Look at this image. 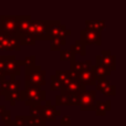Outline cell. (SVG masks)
Segmentation results:
<instances>
[{"label":"cell","instance_id":"6da1fadb","mask_svg":"<svg viewBox=\"0 0 126 126\" xmlns=\"http://www.w3.org/2000/svg\"><path fill=\"white\" fill-rule=\"evenodd\" d=\"M26 71V85L41 87L44 86L47 83L46 81V71L41 69L40 65H31L24 66Z\"/></svg>","mask_w":126,"mask_h":126},{"label":"cell","instance_id":"7a4b0ae2","mask_svg":"<svg viewBox=\"0 0 126 126\" xmlns=\"http://www.w3.org/2000/svg\"><path fill=\"white\" fill-rule=\"evenodd\" d=\"M23 91L26 94L24 103L27 106H39L41 105V102L46 101V91L41 90V87L26 85V89Z\"/></svg>","mask_w":126,"mask_h":126},{"label":"cell","instance_id":"3957f363","mask_svg":"<svg viewBox=\"0 0 126 126\" xmlns=\"http://www.w3.org/2000/svg\"><path fill=\"white\" fill-rule=\"evenodd\" d=\"M4 58V75L9 76L10 80H15L21 73V66L23 61H17L15 55H3Z\"/></svg>","mask_w":126,"mask_h":126},{"label":"cell","instance_id":"277c9868","mask_svg":"<svg viewBox=\"0 0 126 126\" xmlns=\"http://www.w3.org/2000/svg\"><path fill=\"white\" fill-rule=\"evenodd\" d=\"M48 34L50 40L53 38L65 39L66 35L71 34V30H67L66 27L61 24L60 20H52V21H48Z\"/></svg>","mask_w":126,"mask_h":126},{"label":"cell","instance_id":"5b68a950","mask_svg":"<svg viewBox=\"0 0 126 126\" xmlns=\"http://www.w3.org/2000/svg\"><path fill=\"white\" fill-rule=\"evenodd\" d=\"M96 63L95 64H100L104 66L109 71H113L116 67V57L112 54L110 50H102L98 55L95 57Z\"/></svg>","mask_w":126,"mask_h":126},{"label":"cell","instance_id":"8992f818","mask_svg":"<svg viewBox=\"0 0 126 126\" xmlns=\"http://www.w3.org/2000/svg\"><path fill=\"white\" fill-rule=\"evenodd\" d=\"M21 44L15 35H9L2 31L0 34V50L6 51H20Z\"/></svg>","mask_w":126,"mask_h":126},{"label":"cell","instance_id":"52a82bcc","mask_svg":"<svg viewBox=\"0 0 126 126\" xmlns=\"http://www.w3.org/2000/svg\"><path fill=\"white\" fill-rule=\"evenodd\" d=\"M0 27L2 31L9 35H17V16H0Z\"/></svg>","mask_w":126,"mask_h":126},{"label":"cell","instance_id":"ba28073f","mask_svg":"<svg viewBox=\"0 0 126 126\" xmlns=\"http://www.w3.org/2000/svg\"><path fill=\"white\" fill-rule=\"evenodd\" d=\"M96 102V91H85L80 95L81 111H94Z\"/></svg>","mask_w":126,"mask_h":126},{"label":"cell","instance_id":"9c48e42d","mask_svg":"<svg viewBox=\"0 0 126 126\" xmlns=\"http://www.w3.org/2000/svg\"><path fill=\"white\" fill-rule=\"evenodd\" d=\"M61 115V111L55 109V105L51 104L50 100H46V105H43L42 107V112L40 118L43 121L44 123L47 122H54L57 116Z\"/></svg>","mask_w":126,"mask_h":126},{"label":"cell","instance_id":"30bf717a","mask_svg":"<svg viewBox=\"0 0 126 126\" xmlns=\"http://www.w3.org/2000/svg\"><path fill=\"white\" fill-rule=\"evenodd\" d=\"M32 34L38 40H50L48 34V21L32 20Z\"/></svg>","mask_w":126,"mask_h":126},{"label":"cell","instance_id":"8fae6325","mask_svg":"<svg viewBox=\"0 0 126 126\" xmlns=\"http://www.w3.org/2000/svg\"><path fill=\"white\" fill-rule=\"evenodd\" d=\"M81 34V41H83L85 44H95V46H101L102 39H101V32L100 31H94L91 29H83L80 32Z\"/></svg>","mask_w":126,"mask_h":126},{"label":"cell","instance_id":"7c38bea8","mask_svg":"<svg viewBox=\"0 0 126 126\" xmlns=\"http://www.w3.org/2000/svg\"><path fill=\"white\" fill-rule=\"evenodd\" d=\"M61 94L63 95H69V94H82L86 91V87L82 85L78 80H72L67 84L63 85L61 87Z\"/></svg>","mask_w":126,"mask_h":126},{"label":"cell","instance_id":"4fadbf2b","mask_svg":"<svg viewBox=\"0 0 126 126\" xmlns=\"http://www.w3.org/2000/svg\"><path fill=\"white\" fill-rule=\"evenodd\" d=\"M31 27H32V19L30 16H17V33H30Z\"/></svg>","mask_w":126,"mask_h":126},{"label":"cell","instance_id":"5bb4252c","mask_svg":"<svg viewBox=\"0 0 126 126\" xmlns=\"http://www.w3.org/2000/svg\"><path fill=\"white\" fill-rule=\"evenodd\" d=\"M76 80L82 85H84L85 87L89 86V85H95V83H96L95 75H94L92 69L85 70V71H82V72H80V73H78Z\"/></svg>","mask_w":126,"mask_h":126},{"label":"cell","instance_id":"9a60e30c","mask_svg":"<svg viewBox=\"0 0 126 126\" xmlns=\"http://www.w3.org/2000/svg\"><path fill=\"white\" fill-rule=\"evenodd\" d=\"M111 105L112 102L111 101H96L95 102V114L97 116H105V114L107 113L109 111H111Z\"/></svg>","mask_w":126,"mask_h":126},{"label":"cell","instance_id":"2e32d148","mask_svg":"<svg viewBox=\"0 0 126 126\" xmlns=\"http://www.w3.org/2000/svg\"><path fill=\"white\" fill-rule=\"evenodd\" d=\"M17 39L19 40L20 44L21 46H34L37 43V39L33 34L29 32H26V33H17Z\"/></svg>","mask_w":126,"mask_h":126},{"label":"cell","instance_id":"e0dca14e","mask_svg":"<svg viewBox=\"0 0 126 126\" xmlns=\"http://www.w3.org/2000/svg\"><path fill=\"white\" fill-rule=\"evenodd\" d=\"M92 71H93L94 75H95V80H98V79H105L107 75H111L112 72L106 70L104 66L100 64H95V65H92L91 66Z\"/></svg>","mask_w":126,"mask_h":126},{"label":"cell","instance_id":"ac0fdd59","mask_svg":"<svg viewBox=\"0 0 126 126\" xmlns=\"http://www.w3.org/2000/svg\"><path fill=\"white\" fill-rule=\"evenodd\" d=\"M70 50H71L75 55L80 54V55H82V57H84V55L86 54V44L79 39L74 42V44H72Z\"/></svg>","mask_w":126,"mask_h":126},{"label":"cell","instance_id":"d6986e66","mask_svg":"<svg viewBox=\"0 0 126 126\" xmlns=\"http://www.w3.org/2000/svg\"><path fill=\"white\" fill-rule=\"evenodd\" d=\"M92 63L91 61H84V62H78L74 61L71 62V71L75 72V73H80L82 71H85V70L91 69Z\"/></svg>","mask_w":126,"mask_h":126},{"label":"cell","instance_id":"ffe728a7","mask_svg":"<svg viewBox=\"0 0 126 126\" xmlns=\"http://www.w3.org/2000/svg\"><path fill=\"white\" fill-rule=\"evenodd\" d=\"M85 26L87 29H91L94 31H102L105 29V21L104 20H86Z\"/></svg>","mask_w":126,"mask_h":126},{"label":"cell","instance_id":"44dd1931","mask_svg":"<svg viewBox=\"0 0 126 126\" xmlns=\"http://www.w3.org/2000/svg\"><path fill=\"white\" fill-rule=\"evenodd\" d=\"M54 76L57 78V80L62 84V86H63V85H65V84H67L70 81H72L70 71H63V70H59V71L55 72V75Z\"/></svg>","mask_w":126,"mask_h":126},{"label":"cell","instance_id":"7402d4cb","mask_svg":"<svg viewBox=\"0 0 126 126\" xmlns=\"http://www.w3.org/2000/svg\"><path fill=\"white\" fill-rule=\"evenodd\" d=\"M3 97L6 98V101L10 102V104L12 106H15L16 103L20 101V91H16V92H7L3 94Z\"/></svg>","mask_w":126,"mask_h":126},{"label":"cell","instance_id":"603a6c76","mask_svg":"<svg viewBox=\"0 0 126 126\" xmlns=\"http://www.w3.org/2000/svg\"><path fill=\"white\" fill-rule=\"evenodd\" d=\"M60 60L61 61H75V54L70 49H61L60 50Z\"/></svg>","mask_w":126,"mask_h":126},{"label":"cell","instance_id":"cb8c5ba5","mask_svg":"<svg viewBox=\"0 0 126 126\" xmlns=\"http://www.w3.org/2000/svg\"><path fill=\"white\" fill-rule=\"evenodd\" d=\"M50 41H51L50 49L52 51H54V50H61L62 47L65 46V43H66L65 39H61V38H53V39H51Z\"/></svg>","mask_w":126,"mask_h":126},{"label":"cell","instance_id":"d4e9b609","mask_svg":"<svg viewBox=\"0 0 126 126\" xmlns=\"http://www.w3.org/2000/svg\"><path fill=\"white\" fill-rule=\"evenodd\" d=\"M43 121L41 120L40 117H37V116H27V122H26V125H29V126H38L40 124H43Z\"/></svg>","mask_w":126,"mask_h":126},{"label":"cell","instance_id":"484cf974","mask_svg":"<svg viewBox=\"0 0 126 126\" xmlns=\"http://www.w3.org/2000/svg\"><path fill=\"white\" fill-rule=\"evenodd\" d=\"M110 84H111V83L109 82V80H106V78L105 79H98V80H96L95 89L97 90V91H103V90Z\"/></svg>","mask_w":126,"mask_h":126},{"label":"cell","instance_id":"4316f807","mask_svg":"<svg viewBox=\"0 0 126 126\" xmlns=\"http://www.w3.org/2000/svg\"><path fill=\"white\" fill-rule=\"evenodd\" d=\"M80 95H81V94H69V95H67L69 106L80 105Z\"/></svg>","mask_w":126,"mask_h":126},{"label":"cell","instance_id":"83f0119b","mask_svg":"<svg viewBox=\"0 0 126 126\" xmlns=\"http://www.w3.org/2000/svg\"><path fill=\"white\" fill-rule=\"evenodd\" d=\"M20 82L19 80H9V90L8 92H16V91H20Z\"/></svg>","mask_w":126,"mask_h":126},{"label":"cell","instance_id":"f1b7e54d","mask_svg":"<svg viewBox=\"0 0 126 126\" xmlns=\"http://www.w3.org/2000/svg\"><path fill=\"white\" fill-rule=\"evenodd\" d=\"M50 80H51V83H50L51 91H58V90H61L62 84L57 80V78H55L54 75H51L50 76Z\"/></svg>","mask_w":126,"mask_h":126},{"label":"cell","instance_id":"f546056e","mask_svg":"<svg viewBox=\"0 0 126 126\" xmlns=\"http://www.w3.org/2000/svg\"><path fill=\"white\" fill-rule=\"evenodd\" d=\"M101 92H102L105 96H114L116 94V86H115V85L110 84V85H107V86L105 87L103 91H101Z\"/></svg>","mask_w":126,"mask_h":126},{"label":"cell","instance_id":"4dcf8cb0","mask_svg":"<svg viewBox=\"0 0 126 126\" xmlns=\"http://www.w3.org/2000/svg\"><path fill=\"white\" fill-rule=\"evenodd\" d=\"M55 104L58 106L60 105H69V101H67V95H63V94H59L55 97Z\"/></svg>","mask_w":126,"mask_h":126},{"label":"cell","instance_id":"1f68e13d","mask_svg":"<svg viewBox=\"0 0 126 126\" xmlns=\"http://www.w3.org/2000/svg\"><path fill=\"white\" fill-rule=\"evenodd\" d=\"M42 107L43 105H39V106H31L30 107V116H37V117H40L42 112Z\"/></svg>","mask_w":126,"mask_h":126},{"label":"cell","instance_id":"d6a6232c","mask_svg":"<svg viewBox=\"0 0 126 126\" xmlns=\"http://www.w3.org/2000/svg\"><path fill=\"white\" fill-rule=\"evenodd\" d=\"M27 122V116H22V115H17L13 120L15 126H24Z\"/></svg>","mask_w":126,"mask_h":126},{"label":"cell","instance_id":"836d02e7","mask_svg":"<svg viewBox=\"0 0 126 126\" xmlns=\"http://www.w3.org/2000/svg\"><path fill=\"white\" fill-rule=\"evenodd\" d=\"M24 66H31V65L35 64V55H28L26 59L23 60Z\"/></svg>","mask_w":126,"mask_h":126},{"label":"cell","instance_id":"e575fe53","mask_svg":"<svg viewBox=\"0 0 126 126\" xmlns=\"http://www.w3.org/2000/svg\"><path fill=\"white\" fill-rule=\"evenodd\" d=\"M60 125L61 126H70L71 125V117L69 115L62 116L61 121H60Z\"/></svg>","mask_w":126,"mask_h":126},{"label":"cell","instance_id":"d590c367","mask_svg":"<svg viewBox=\"0 0 126 126\" xmlns=\"http://www.w3.org/2000/svg\"><path fill=\"white\" fill-rule=\"evenodd\" d=\"M0 87H1L2 92L4 93H7L9 90V80H2L0 81Z\"/></svg>","mask_w":126,"mask_h":126},{"label":"cell","instance_id":"8d00e7d4","mask_svg":"<svg viewBox=\"0 0 126 126\" xmlns=\"http://www.w3.org/2000/svg\"><path fill=\"white\" fill-rule=\"evenodd\" d=\"M1 118H2V121H3L4 123L9 122V121H11V113L9 111H6L3 113V115L1 116Z\"/></svg>","mask_w":126,"mask_h":126},{"label":"cell","instance_id":"74e56055","mask_svg":"<svg viewBox=\"0 0 126 126\" xmlns=\"http://www.w3.org/2000/svg\"><path fill=\"white\" fill-rule=\"evenodd\" d=\"M20 101H26V94H24V91L23 90H21L20 91Z\"/></svg>","mask_w":126,"mask_h":126},{"label":"cell","instance_id":"f35d334b","mask_svg":"<svg viewBox=\"0 0 126 126\" xmlns=\"http://www.w3.org/2000/svg\"><path fill=\"white\" fill-rule=\"evenodd\" d=\"M6 111H7V110H6V106H4V105H0V116L3 115V113H4Z\"/></svg>","mask_w":126,"mask_h":126},{"label":"cell","instance_id":"ab89813d","mask_svg":"<svg viewBox=\"0 0 126 126\" xmlns=\"http://www.w3.org/2000/svg\"><path fill=\"white\" fill-rule=\"evenodd\" d=\"M4 125H7V126H15V123H13V121H9V122L4 123Z\"/></svg>","mask_w":126,"mask_h":126},{"label":"cell","instance_id":"60d3db41","mask_svg":"<svg viewBox=\"0 0 126 126\" xmlns=\"http://www.w3.org/2000/svg\"><path fill=\"white\" fill-rule=\"evenodd\" d=\"M3 96V92H2V90H1V87H0V100H1V97Z\"/></svg>","mask_w":126,"mask_h":126},{"label":"cell","instance_id":"b9f144b4","mask_svg":"<svg viewBox=\"0 0 126 126\" xmlns=\"http://www.w3.org/2000/svg\"><path fill=\"white\" fill-rule=\"evenodd\" d=\"M47 124H46V123H43V124H40V125H38V126H46Z\"/></svg>","mask_w":126,"mask_h":126},{"label":"cell","instance_id":"7bdbcfd3","mask_svg":"<svg viewBox=\"0 0 126 126\" xmlns=\"http://www.w3.org/2000/svg\"><path fill=\"white\" fill-rule=\"evenodd\" d=\"M2 33V29H1V27H0V34Z\"/></svg>","mask_w":126,"mask_h":126},{"label":"cell","instance_id":"ee69618b","mask_svg":"<svg viewBox=\"0 0 126 126\" xmlns=\"http://www.w3.org/2000/svg\"><path fill=\"white\" fill-rule=\"evenodd\" d=\"M46 126H53V125H46Z\"/></svg>","mask_w":126,"mask_h":126}]
</instances>
